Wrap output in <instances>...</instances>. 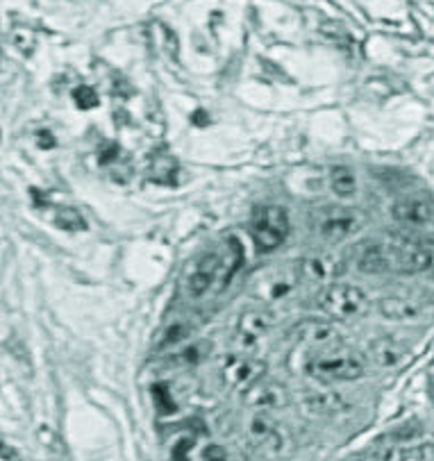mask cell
<instances>
[{"label":"cell","mask_w":434,"mask_h":461,"mask_svg":"<svg viewBox=\"0 0 434 461\" xmlns=\"http://www.w3.org/2000/svg\"><path fill=\"white\" fill-rule=\"evenodd\" d=\"M203 461H228V456H225V452L221 450V447L212 446L207 447L205 455H203Z\"/></svg>","instance_id":"cell-27"},{"label":"cell","mask_w":434,"mask_h":461,"mask_svg":"<svg viewBox=\"0 0 434 461\" xmlns=\"http://www.w3.org/2000/svg\"><path fill=\"white\" fill-rule=\"evenodd\" d=\"M368 355H371L373 364L382 368H392L405 359L407 346L393 337H380L368 346Z\"/></svg>","instance_id":"cell-17"},{"label":"cell","mask_w":434,"mask_h":461,"mask_svg":"<svg viewBox=\"0 0 434 461\" xmlns=\"http://www.w3.org/2000/svg\"><path fill=\"white\" fill-rule=\"evenodd\" d=\"M319 307L337 321H350L366 314L368 298L353 285H330L319 295Z\"/></svg>","instance_id":"cell-4"},{"label":"cell","mask_w":434,"mask_h":461,"mask_svg":"<svg viewBox=\"0 0 434 461\" xmlns=\"http://www.w3.org/2000/svg\"><path fill=\"white\" fill-rule=\"evenodd\" d=\"M264 373H267V364L249 355H234L223 362V380L230 386H237L241 391L249 389L258 380H262Z\"/></svg>","instance_id":"cell-11"},{"label":"cell","mask_w":434,"mask_h":461,"mask_svg":"<svg viewBox=\"0 0 434 461\" xmlns=\"http://www.w3.org/2000/svg\"><path fill=\"white\" fill-rule=\"evenodd\" d=\"M12 43L19 48L21 53L28 55V53H32L34 46H37V34H34V30L19 25V28L12 30Z\"/></svg>","instance_id":"cell-22"},{"label":"cell","mask_w":434,"mask_h":461,"mask_svg":"<svg viewBox=\"0 0 434 461\" xmlns=\"http://www.w3.org/2000/svg\"><path fill=\"white\" fill-rule=\"evenodd\" d=\"M241 259H244V252L237 241L228 243V250H210L205 252L194 268L186 273L185 289L186 295L194 300L205 298L210 291L223 289L232 276L237 273V268L241 267Z\"/></svg>","instance_id":"cell-1"},{"label":"cell","mask_w":434,"mask_h":461,"mask_svg":"<svg viewBox=\"0 0 434 461\" xmlns=\"http://www.w3.org/2000/svg\"><path fill=\"white\" fill-rule=\"evenodd\" d=\"M380 461H434V446L389 447L382 452Z\"/></svg>","instance_id":"cell-19"},{"label":"cell","mask_w":434,"mask_h":461,"mask_svg":"<svg viewBox=\"0 0 434 461\" xmlns=\"http://www.w3.org/2000/svg\"><path fill=\"white\" fill-rule=\"evenodd\" d=\"M153 393H155V407H158L162 414H171L173 409H176V400H173L171 393H168V386L155 384Z\"/></svg>","instance_id":"cell-24"},{"label":"cell","mask_w":434,"mask_h":461,"mask_svg":"<svg viewBox=\"0 0 434 461\" xmlns=\"http://www.w3.org/2000/svg\"><path fill=\"white\" fill-rule=\"evenodd\" d=\"M330 185H332L334 194L341 195V198H348V195H353L357 191V177H355V173L350 168L339 167L332 171Z\"/></svg>","instance_id":"cell-20"},{"label":"cell","mask_w":434,"mask_h":461,"mask_svg":"<svg viewBox=\"0 0 434 461\" xmlns=\"http://www.w3.org/2000/svg\"><path fill=\"white\" fill-rule=\"evenodd\" d=\"M377 310L393 323H411L428 314L429 304L416 295H387L377 303Z\"/></svg>","instance_id":"cell-10"},{"label":"cell","mask_w":434,"mask_h":461,"mask_svg":"<svg viewBox=\"0 0 434 461\" xmlns=\"http://www.w3.org/2000/svg\"><path fill=\"white\" fill-rule=\"evenodd\" d=\"M294 339L312 348H332L341 341V330L330 321L307 319L294 328Z\"/></svg>","instance_id":"cell-12"},{"label":"cell","mask_w":434,"mask_h":461,"mask_svg":"<svg viewBox=\"0 0 434 461\" xmlns=\"http://www.w3.org/2000/svg\"><path fill=\"white\" fill-rule=\"evenodd\" d=\"M393 219L401 221V223L411 225V228H419V225H425L432 221V207L428 203L419 198H405L398 200L392 207Z\"/></svg>","instance_id":"cell-18"},{"label":"cell","mask_w":434,"mask_h":461,"mask_svg":"<svg viewBox=\"0 0 434 461\" xmlns=\"http://www.w3.org/2000/svg\"><path fill=\"white\" fill-rule=\"evenodd\" d=\"M39 438H41V443H43V446H46V447H55V452L64 450L62 438H59L58 434H55L50 428H41V429H39Z\"/></svg>","instance_id":"cell-26"},{"label":"cell","mask_w":434,"mask_h":461,"mask_svg":"<svg viewBox=\"0 0 434 461\" xmlns=\"http://www.w3.org/2000/svg\"><path fill=\"white\" fill-rule=\"evenodd\" d=\"M434 268V248L419 241H389V271L425 273Z\"/></svg>","instance_id":"cell-6"},{"label":"cell","mask_w":434,"mask_h":461,"mask_svg":"<svg viewBox=\"0 0 434 461\" xmlns=\"http://www.w3.org/2000/svg\"><path fill=\"white\" fill-rule=\"evenodd\" d=\"M55 225L64 232H82L86 228V221L77 214L76 210L67 207V210H59L58 216H55Z\"/></svg>","instance_id":"cell-21"},{"label":"cell","mask_w":434,"mask_h":461,"mask_svg":"<svg viewBox=\"0 0 434 461\" xmlns=\"http://www.w3.org/2000/svg\"><path fill=\"white\" fill-rule=\"evenodd\" d=\"M301 285L296 268H267L253 280V294L262 303H282Z\"/></svg>","instance_id":"cell-8"},{"label":"cell","mask_w":434,"mask_h":461,"mask_svg":"<svg viewBox=\"0 0 434 461\" xmlns=\"http://www.w3.org/2000/svg\"><path fill=\"white\" fill-rule=\"evenodd\" d=\"M312 228L325 241H344L364 228V216L348 207H323L312 214Z\"/></svg>","instance_id":"cell-3"},{"label":"cell","mask_w":434,"mask_h":461,"mask_svg":"<svg viewBox=\"0 0 434 461\" xmlns=\"http://www.w3.org/2000/svg\"><path fill=\"white\" fill-rule=\"evenodd\" d=\"M250 230H253V239L259 250L271 252L285 243L289 234V216L277 204L259 207L250 219Z\"/></svg>","instance_id":"cell-5"},{"label":"cell","mask_w":434,"mask_h":461,"mask_svg":"<svg viewBox=\"0 0 434 461\" xmlns=\"http://www.w3.org/2000/svg\"><path fill=\"white\" fill-rule=\"evenodd\" d=\"M296 271L301 282H310V285H328L334 277L344 271V262L337 255H328V252H316V255H307L296 264Z\"/></svg>","instance_id":"cell-9"},{"label":"cell","mask_w":434,"mask_h":461,"mask_svg":"<svg viewBox=\"0 0 434 461\" xmlns=\"http://www.w3.org/2000/svg\"><path fill=\"white\" fill-rule=\"evenodd\" d=\"M73 100L80 110H94L98 105V94H95L94 86H77L73 91Z\"/></svg>","instance_id":"cell-23"},{"label":"cell","mask_w":434,"mask_h":461,"mask_svg":"<svg viewBox=\"0 0 434 461\" xmlns=\"http://www.w3.org/2000/svg\"><path fill=\"white\" fill-rule=\"evenodd\" d=\"M301 404L310 416H334L348 407L344 395L337 391H312L303 398Z\"/></svg>","instance_id":"cell-16"},{"label":"cell","mask_w":434,"mask_h":461,"mask_svg":"<svg viewBox=\"0 0 434 461\" xmlns=\"http://www.w3.org/2000/svg\"><path fill=\"white\" fill-rule=\"evenodd\" d=\"M244 402L250 409H258V411H271V409L285 407L289 402V393L282 384L262 377L255 384H250L249 389H244Z\"/></svg>","instance_id":"cell-13"},{"label":"cell","mask_w":434,"mask_h":461,"mask_svg":"<svg viewBox=\"0 0 434 461\" xmlns=\"http://www.w3.org/2000/svg\"><path fill=\"white\" fill-rule=\"evenodd\" d=\"M276 325V319H273L271 312L267 310H249L239 316L237 332L239 339L244 343H255L268 332V330Z\"/></svg>","instance_id":"cell-15"},{"label":"cell","mask_w":434,"mask_h":461,"mask_svg":"<svg viewBox=\"0 0 434 461\" xmlns=\"http://www.w3.org/2000/svg\"><path fill=\"white\" fill-rule=\"evenodd\" d=\"M355 264L362 273H387L389 271V241L362 243L355 252Z\"/></svg>","instance_id":"cell-14"},{"label":"cell","mask_w":434,"mask_h":461,"mask_svg":"<svg viewBox=\"0 0 434 461\" xmlns=\"http://www.w3.org/2000/svg\"><path fill=\"white\" fill-rule=\"evenodd\" d=\"M250 446L264 456H280L286 450V434L268 414H253L246 425Z\"/></svg>","instance_id":"cell-7"},{"label":"cell","mask_w":434,"mask_h":461,"mask_svg":"<svg viewBox=\"0 0 434 461\" xmlns=\"http://www.w3.org/2000/svg\"><path fill=\"white\" fill-rule=\"evenodd\" d=\"M321 32H323L325 37L332 39L334 43H350L348 30H346L344 25H339V23H332V21H330V23H325L323 28H321Z\"/></svg>","instance_id":"cell-25"},{"label":"cell","mask_w":434,"mask_h":461,"mask_svg":"<svg viewBox=\"0 0 434 461\" xmlns=\"http://www.w3.org/2000/svg\"><path fill=\"white\" fill-rule=\"evenodd\" d=\"M366 366H364L362 357L353 355V352H328V355L312 357L305 364V373L319 382H350L359 380L364 375Z\"/></svg>","instance_id":"cell-2"}]
</instances>
